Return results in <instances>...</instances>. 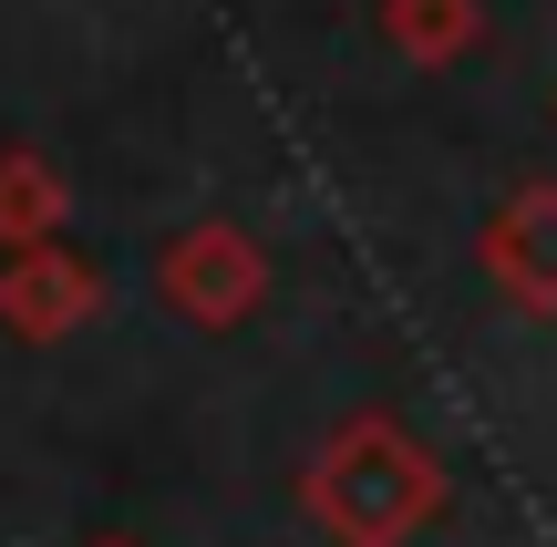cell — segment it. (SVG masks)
Listing matches in <instances>:
<instances>
[{"label": "cell", "instance_id": "obj_1", "mask_svg": "<svg viewBox=\"0 0 557 547\" xmlns=\"http://www.w3.org/2000/svg\"><path fill=\"white\" fill-rule=\"evenodd\" d=\"M299 507H310V527L331 547H403V537H423L444 517V465L413 445V424L351 413L299 465Z\"/></svg>", "mask_w": 557, "mask_h": 547}, {"label": "cell", "instance_id": "obj_2", "mask_svg": "<svg viewBox=\"0 0 557 547\" xmlns=\"http://www.w3.org/2000/svg\"><path fill=\"white\" fill-rule=\"evenodd\" d=\"M156 300L176 310L186 331H238V321H259V300H269V248L248 238L238 217H197V227L165 238Z\"/></svg>", "mask_w": 557, "mask_h": 547}, {"label": "cell", "instance_id": "obj_3", "mask_svg": "<svg viewBox=\"0 0 557 547\" xmlns=\"http://www.w3.org/2000/svg\"><path fill=\"white\" fill-rule=\"evenodd\" d=\"M475 269L496 279L506 310L557 321V176H527L496 197V217L475 227Z\"/></svg>", "mask_w": 557, "mask_h": 547}, {"label": "cell", "instance_id": "obj_4", "mask_svg": "<svg viewBox=\"0 0 557 547\" xmlns=\"http://www.w3.org/2000/svg\"><path fill=\"white\" fill-rule=\"evenodd\" d=\"M94 310H103V269L83 259V248L41 238V248H11V259H0V331H11V341L52 351V341H73Z\"/></svg>", "mask_w": 557, "mask_h": 547}, {"label": "cell", "instance_id": "obj_5", "mask_svg": "<svg viewBox=\"0 0 557 547\" xmlns=\"http://www.w3.org/2000/svg\"><path fill=\"white\" fill-rule=\"evenodd\" d=\"M62 207H73L62 165L41 156V145H0V259H11V248L62 238Z\"/></svg>", "mask_w": 557, "mask_h": 547}, {"label": "cell", "instance_id": "obj_6", "mask_svg": "<svg viewBox=\"0 0 557 547\" xmlns=\"http://www.w3.org/2000/svg\"><path fill=\"white\" fill-rule=\"evenodd\" d=\"M382 41L423 73H444L485 41V0H382Z\"/></svg>", "mask_w": 557, "mask_h": 547}, {"label": "cell", "instance_id": "obj_7", "mask_svg": "<svg viewBox=\"0 0 557 547\" xmlns=\"http://www.w3.org/2000/svg\"><path fill=\"white\" fill-rule=\"evenodd\" d=\"M83 547H135V537H83Z\"/></svg>", "mask_w": 557, "mask_h": 547}]
</instances>
